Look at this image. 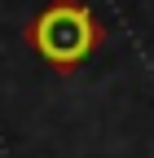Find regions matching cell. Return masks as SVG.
<instances>
[{"label":"cell","instance_id":"cell-1","mask_svg":"<svg viewBox=\"0 0 154 158\" xmlns=\"http://www.w3.org/2000/svg\"><path fill=\"white\" fill-rule=\"evenodd\" d=\"M22 40L31 44V53L44 66H53L57 75H75L106 44V27L84 0H49L27 22Z\"/></svg>","mask_w":154,"mask_h":158}]
</instances>
